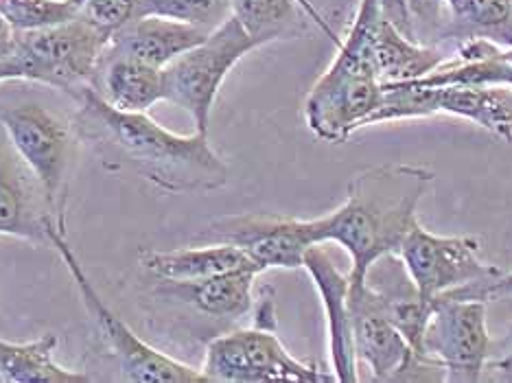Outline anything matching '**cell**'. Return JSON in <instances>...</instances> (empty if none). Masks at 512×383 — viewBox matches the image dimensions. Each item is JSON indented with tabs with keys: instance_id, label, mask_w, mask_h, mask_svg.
<instances>
[{
	"instance_id": "cell-1",
	"label": "cell",
	"mask_w": 512,
	"mask_h": 383,
	"mask_svg": "<svg viewBox=\"0 0 512 383\" xmlns=\"http://www.w3.org/2000/svg\"><path fill=\"white\" fill-rule=\"evenodd\" d=\"M75 134L103 160H116L167 193H213L230 180L228 162L208 134L180 136L156 123L147 112L108 106L92 86L73 92Z\"/></svg>"
},
{
	"instance_id": "cell-2",
	"label": "cell",
	"mask_w": 512,
	"mask_h": 383,
	"mask_svg": "<svg viewBox=\"0 0 512 383\" xmlns=\"http://www.w3.org/2000/svg\"><path fill=\"white\" fill-rule=\"evenodd\" d=\"M432 182L434 171L421 165L372 167L353 176L340 208L320 217L322 241L337 243L351 257V283H362L372 263L399 252Z\"/></svg>"
},
{
	"instance_id": "cell-3",
	"label": "cell",
	"mask_w": 512,
	"mask_h": 383,
	"mask_svg": "<svg viewBox=\"0 0 512 383\" xmlns=\"http://www.w3.org/2000/svg\"><path fill=\"white\" fill-rule=\"evenodd\" d=\"M0 123L18 154L36 173L55 226L66 232V191L71 173L75 127L44 103L0 90Z\"/></svg>"
},
{
	"instance_id": "cell-4",
	"label": "cell",
	"mask_w": 512,
	"mask_h": 383,
	"mask_svg": "<svg viewBox=\"0 0 512 383\" xmlns=\"http://www.w3.org/2000/svg\"><path fill=\"white\" fill-rule=\"evenodd\" d=\"M49 246L60 254L62 263L66 265L68 274H71L73 283L79 292L81 303L88 309V313L95 318L97 327L103 338H106L112 355L119 362L121 375L125 381L132 383H211L204 375L202 368H193L189 364L180 362V359L171 357L167 353L158 351L145 340L138 338L134 329L121 320L116 313L108 307L106 300L101 298L97 287L92 285L86 268L81 265L71 243L66 239V232H62L55 224L49 226Z\"/></svg>"
},
{
	"instance_id": "cell-5",
	"label": "cell",
	"mask_w": 512,
	"mask_h": 383,
	"mask_svg": "<svg viewBox=\"0 0 512 383\" xmlns=\"http://www.w3.org/2000/svg\"><path fill=\"white\" fill-rule=\"evenodd\" d=\"M108 42V33L77 16L62 25L20 31L11 66L18 81H31L73 95L92 84Z\"/></svg>"
},
{
	"instance_id": "cell-6",
	"label": "cell",
	"mask_w": 512,
	"mask_h": 383,
	"mask_svg": "<svg viewBox=\"0 0 512 383\" xmlns=\"http://www.w3.org/2000/svg\"><path fill=\"white\" fill-rule=\"evenodd\" d=\"M254 49H259V46L230 16L224 25L208 33L204 42L162 68L165 101L191 114L195 132L208 134L221 84L232 68Z\"/></svg>"
},
{
	"instance_id": "cell-7",
	"label": "cell",
	"mask_w": 512,
	"mask_h": 383,
	"mask_svg": "<svg viewBox=\"0 0 512 383\" xmlns=\"http://www.w3.org/2000/svg\"><path fill=\"white\" fill-rule=\"evenodd\" d=\"M202 370L211 383L335 381V375L324 373L313 364L300 362L289 353L278 340L276 329L256 327V324L250 329L224 333L208 342Z\"/></svg>"
},
{
	"instance_id": "cell-8",
	"label": "cell",
	"mask_w": 512,
	"mask_h": 383,
	"mask_svg": "<svg viewBox=\"0 0 512 383\" xmlns=\"http://www.w3.org/2000/svg\"><path fill=\"white\" fill-rule=\"evenodd\" d=\"M484 300L436 298L423 333L418 359L451 383H475L491 357Z\"/></svg>"
},
{
	"instance_id": "cell-9",
	"label": "cell",
	"mask_w": 512,
	"mask_h": 383,
	"mask_svg": "<svg viewBox=\"0 0 512 383\" xmlns=\"http://www.w3.org/2000/svg\"><path fill=\"white\" fill-rule=\"evenodd\" d=\"M204 237L230 243L248 254V259L265 270H298L309 248L322 241L318 219H296L270 213H248L217 219Z\"/></svg>"
},
{
	"instance_id": "cell-10",
	"label": "cell",
	"mask_w": 512,
	"mask_h": 383,
	"mask_svg": "<svg viewBox=\"0 0 512 383\" xmlns=\"http://www.w3.org/2000/svg\"><path fill=\"white\" fill-rule=\"evenodd\" d=\"M407 274L425 298L436 300L453 289L491 281L502 270L482 261L475 237H442L414 224L399 246Z\"/></svg>"
},
{
	"instance_id": "cell-11",
	"label": "cell",
	"mask_w": 512,
	"mask_h": 383,
	"mask_svg": "<svg viewBox=\"0 0 512 383\" xmlns=\"http://www.w3.org/2000/svg\"><path fill=\"white\" fill-rule=\"evenodd\" d=\"M348 309H351L353 344L357 362L368 364L377 381L407 379L416 370H436L416 357L401 331L394 327L383 309L379 296L366 281L348 287Z\"/></svg>"
},
{
	"instance_id": "cell-12",
	"label": "cell",
	"mask_w": 512,
	"mask_h": 383,
	"mask_svg": "<svg viewBox=\"0 0 512 383\" xmlns=\"http://www.w3.org/2000/svg\"><path fill=\"white\" fill-rule=\"evenodd\" d=\"M51 224L55 222L38 176L0 123V235L49 246Z\"/></svg>"
},
{
	"instance_id": "cell-13",
	"label": "cell",
	"mask_w": 512,
	"mask_h": 383,
	"mask_svg": "<svg viewBox=\"0 0 512 383\" xmlns=\"http://www.w3.org/2000/svg\"><path fill=\"white\" fill-rule=\"evenodd\" d=\"M311 276L313 285L318 289L320 303L324 307L329 333V355L333 364L335 381L355 383L357 375V355L353 344V324L351 309H348V287L351 278L337 268L324 243H318L307 250L305 263H302Z\"/></svg>"
},
{
	"instance_id": "cell-14",
	"label": "cell",
	"mask_w": 512,
	"mask_h": 383,
	"mask_svg": "<svg viewBox=\"0 0 512 383\" xmlns=\"http://www.w3.org/2000/svg\"><path fill=\"white\" fill-rule=\"evenodd\" d=\"M381 101L383 84L379 79L353 81L333 90H309L305 121L320 141L340 145L359 127L368 125Z\"/></svg>"
},
{
	"instance_id": "cell-15",
	"label": "cell",
	"mask_w": 512,
	"mask_h": 383,
	"mask_svg": "<svg viewBox=\"0 0 512 383\" xmlns=\"http://www.w3.org/2000/svg\"><path fill=\"white\" fill-rule=\"evenodd\" d=\"M364 281L379 296L388 318L401 331L418 357V348H421L423 333L434 309V300L418 292L397 252L386 254V257L372 263Z\"/></svg>"
},
{
	"instance_id": "cell-16",
	"label": "cell",
	"mask_w": 512,
	"mask_h": 383,
	"mask_svg": "<svg viewBox=\"0 0 512 383\" xmlns=\"http://www.w3.org/2000/svg\"><path fill=\"white\" fill-rule=\"evenodd\" d=\"M208 31L178 20L160 16H141L114 31L106 53L132 57L149 66L165 68L176 57L204 42Z\"/></svg>"
},
{
	"instance_id": "cell-17",
	"label": "cell",
	"mask_w": 512,
	"mask_h": 383,
	"mask_svg": "<svg viewBox=\"0 0 512 383\" xmlns=\"http://www.w3.org/2000/svg\"><path fill=\"white\" fill-rule=\"evenodd\" d=\"M427 110L467 119L512 143V88L508 86H425Z\"/></svg>"
},
{
	"instance_id": "cell-18",
	"label": "cell",
	"mask_w": 512,
	"mask_h": 383,
	"mask_svg": "<svg viewBox=\"0 0 512 383\" xmlns=\"http://www.w3.org/2000/svg\"><path fill=\"white\" fill-rule=\"evenodd\" d=\"M90 86L108 106L123 112H149L165 101L162 68L123 55L103 53Z\"/></svg>"
},
{
	"instance_id": "cell-19",
	"label": "cell",
	"mask_w": 512,
	"mask_h": 383,
	"mask_svg": "<svg viewBox=\"0 0 512 383\" xmlns=\"http://www.w3.org/2000/svg\"><path fill=\"white\" fill-rule=\"evenodd\" d=\"M143 268L167 283H189L202 281V278L224 274L232 270L252 268L261 274V270L248 259V254L230 243L213 241L200 248H178L167 252H145Z\"/></svg>"
},
{
	"instance_id": "cell-20",
	"label": "cell",
	"mask_w": 512,
	"mask_h": 383,
	"mask_svg": "<svg viewBox=\"0 0 512 383\" xmlns=\"http://www.w3.org/2000/svg\"><path fill=\"white\" fill-rule=\"evenodd\" d=\"M259 272L252 268L232 270L202 278V281L171 283L184 303L193 305L204 316L217 320H239L254 307V278Z\"/></svg>"
},
{
	"instance_id": "cell-21",
	"label": "cell",
	"mask_w": 512,
	"mask_h": 383,
	"mask_svg": "<svg viewBox=\"0 0 512 383\" xmlns=\"http://www.w3.org/2000/svg\"><path fill=\"white\" fill-rule=\"evenodd\" d=\"M60 338L44 333L31 342L0 340V381L7 383H88L92 377L55 362Z\"/></svg>"
},
{
	"instance_id": "cell-22",
	"label": "cell",
	"mask_w": 512,
	"mask_h": 383,
	"mask_svg": "<svg viewBox=\"0 0 512 383\" xmlns=\"http://www.w3.org/2000/svg\"><path fill=\"white\" fill-rule=\"evenodd\" d=\"M375 51L381 84L418 81L447 60L440 46H425L407 38L386 16H381L379 20Z\"/></svg>"
},
{
	"instance_id": "cell-23",
	"label": "cell",
	"mask_w": 512,
	"mask_h": 383,
	"mask_svg": "<svg viewBox=\"0 0 512 383\" xmlns=\"http://www.w3.org/2000/svg\"><path fill=\"white\" fill-rule=\"evenodd\" d=\"M230 16L259 46L307 33V14L296 0H230Z\"/></svg>"
},
{
	"instance_id": "cell-24",
	"label": "cell",
	"mask_w": 512,
	"mask_h": 383,
	"mask_svg": "<svg viewBox=\"0 0 512 383\" xmlns=\"http://www.w3.org/2000/svg\"><path fill=\"white\" fill-rule=\"evenodd\" d=\"M484 38L499 46H512L510 0H460L453 16V40Z\"/></svg>"
},
{
	"instance_id": "cell-25",
	"label": "cell",
	"mask_w": 512,
	"mask_h": 383,
	"mask_svg": "<svg viewBox=\"0 0 512 383\" xmlns=\"http://www.w3.org/2000/svg\"><path fill=\"white\" fill-rule=\"evenodd\" d=\"M141 16L178 20L211 33L230 18V0H141Z\"/></svg>"
},
{
	"instance_id": "cell-26",
	"label": "cell",
	"mask_w": 512,
	"mask_h": 383,
	"mask_svg": "<svg viewBox=\"0 0 512 383\" xmlns=\"http://www.w3.org/2000/svg\"><path fill=\"white\" fill-rule=\"evenodd\" d=\"M0 11L18 31H36L79 16V0H0Z\"/></svg>"
},
{
	"instance_id": "cell-27",
	"label": "cell",
	"mask_w": 512,
	"mask_h": 383,
	"mask_svg": "<svg viewBox=\"0 0 512 383\" xmlns=\"http://www.w3.org/2000/svg\"><path fill=\"white\" fill-rule=\"evenodd\" d=\"M412 20V36L425 46H440L453 40V14L447 0H405Z\"/></svg>"
},
{
	"instance_id": "cell-28",
	"label": "cell",
	"mask_w": 512,
	"mask_h": 383,
	"mask_svg": "<svg viewBox=\"0 0 512 383\" xmlns=\"http://www.w3.org/2000/svg\"><path fill=\"white\" fill-rule=\"evenodd\" d=\"M79 16L112 36L127 22L141 18V0H79Z\"/></svg>"
},
{
	"instance_id": "cell-29",
	"label": "cell",
	"mask_w": 512,
	"mask_h": 383,
	"mask_svg": "<svg viewBox=\"0 0 512 383\" xmlns=\"http://www.w3.org/2000/svg\"><path fill=\"white\" fill-rule=\"evenodd\" d=\"M438 298H458V300H484V303H493V300H512V272L497 274L491 281L484 283H471L453 289V292L442 294Z\"/></svg>"
},
{
	"instance_id": "cell-30",
	"label": "cell",
	"mask_w": 512,
	"mask_h": 383,
	"mask_svg": "<svg viewBox=\"0 0 512 383\" xmlns=\"http://www.w3.org/2000/svg\"><path fill=\"white\" fill-rule=\"evenodd\" d=\"M18 36H20V31L11 25L7 16L0 11V64L11 66V60H14L16 49H18Z\"/></svg>"
},
{
	"instance_id": "cell-31",
	"label": "cell",
	"mask_w": 512,
	"mask_h": 383,
	"mask_svg": "<svg viewBox=\"0 0 512 383\" xmlns=\"http://www.w3.org/2000/svg\"><path fill=\"white\" fill-rule=\"evenodd\" d=\"M383 16H386L394 27L399 31H403L407 38H412V20L410 14H407V7H405V0H379Z\"/></svg>"
},
{
	"instance_id": "cell-32",
	"label": "cell",
	"mask_w": 512,
	"mask_h": 383,
	"mask_svg": "<svg viewBox=\"0 0 512 383\" xmlns=\"http://www.w3.org/2000/svg\"><path fill=\"white\" fill-rule=\"evenodd\" d=\"M296 3L300 5V9L302 11H305V14H307V18L313 22V25H318L320 27V31L324 33V36H327L335 46L337 44H340V38H337L335 36V31L331 29V25H329V22L327 20H324V16L320 14V11H318V7L316 5H313V0H296Z\"/></svg>"
},
{
	"instance_id": "cell-33",
	"label": "cell",
	"mask_w": 512,
	"mask_h": 383,
	"mask_svg": "<svg viewBox=\"0 0 512 383\" xmlns=\"http://www.w3.org/2000/svg\"><path fill=\"white\" fill-rule=\"evenodd\" d=\"M484 370H488V373H491V377L497 379V381L512 383V346L508 348V351L502 357L495 359V362H486Z\"/></svg>"
},
{
	"instance_id": "cell-34",
	"label": "cell",
	"mask_w": 512,
	"mask_h": 383,
	"mask_svg": "<svg viewBox=\"0 0 512 383\" xmlns=\"http://www.w3.org/2000/svg\"><path fill=\"white\" fill-rule=\"evenodd\" d=\"M7 81H18L14 68L0 64V84H7Z\"/></svg>"
},
{
	"instance_id": "cell-35",
	"label": "cell",
	"mask_w": 512,
	"mask_h": 383,
	"mask_svg": "<svg viewBox=\"0 0 512 383\" xmlns=\"http://www.w3.org/2000/svg\"><path fill=\"white\" fill-rule=\"evenodd\" d=\"M497 57H502V60L512 64V46H508V49H504V46H497Z\"/></svg>"
},
{
	"instance_id": "cell-36",
	"label": "cell",
	"mask_w": 512,
	"mask_h": 383,
	"mask_svg": "<svg viewBox=\"0 0 512 383\" xmlns=\"http://www.w3.org/2000/svg\"><path fill=\"white\" fill-rule=\"evenodd\" d=\"M447 5H449V9H451V14L456 16L458 9H460V0H447Z\"/></svg>"
},
{
	"instance_id": "cell-37",
	"label": "cell",
	"mask_w": 512,
	"mask_h": 383,
	"mask_svg": "<svg viewBox=\"0 0 512 383\" xmlns=\"http://www.w3.org/2000/svg\"><path fill=\"white\" fill-rule=\"evenodd\" d=\"M510 11H512V0H510Z\"/></svg>"
}]
</instances>
